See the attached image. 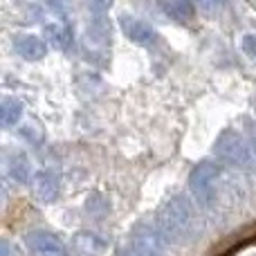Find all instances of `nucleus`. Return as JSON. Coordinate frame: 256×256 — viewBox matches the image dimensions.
<instances>
[{
    "instance_id": "1",
    "label": "nucleus",
    "mask_w": 256,
    "mask_h": 256,
    "mask_svg": "<svg viewBox=\"0 0 256 256\" xmlns=\"http://www.w3.org/2000/svg\"><path fill=\"white\" fill-rule=\"evenodd\" d=\"M194 218V209H191L189 200L184 196H176L171 198L158 214V222H160V234L166 240H178L191 225Z\"/></svg>"
},
{
    "instance_id": "6",
    "label": "nucleus",
    "mask_w": 256,
    "mask_h": 256,
    "mask_svg": "<svg viewBox=\"0 0 256 256\" xmlns=\"http://www.w3.org/2000/svg\"><path fill=\"white\" fill-rule=\"evenodd\" d=\"M14 50L25 61H40L48 56V40L36 34H18L14 38Z\"/></svg>"
},
{
    "instance_id": "2",
    "label": "nucleus",
    "mask_w": 256,
    "mask_h": 256,
    "mask_svg": "<svg viewBox=\"0 0 256 256\" xmlns=\"http://www.w3.org/2000/svg\"><path fill=\"white\" fill-rule=\"evenodd\" d=\"M214 153H216L218 160L234 164V166H248V164H252L254 158L252 144H248V140L240 132L230 130V128L218 135L216 144H214Z\"/></svg>"
},
{
    "instance_id": "11",
    "label": "nucleus",
    "mask_w": 256,
    "mask_h": 256,
    "mask_svg": "<svg viewBox=\"0 0 256 256\" xmlns=\"http://www.w3.org/2000/svg\"><path fill=\"white\" fill-rule=\"evenodd\" d=\"M22 117V104L20 99L16 97H4L2 104H0V122H2L4 128H12L20 122Z\"/></svg>"
},
{
    "instance_id": "14",
    "label": "nucleus",
    "mask_w": 256,
    "mask_h": 256,
    "mask_svg": "<svg viewBox=\"0 0 256 256\" xmlns=\"http://www.w3.org/2000/svg\"><path fill=\"white\" fill-rule=\"evenodd\" d=\"M194 2L207 16H216V14H220L227 7V0H194Z\"/></svg>"
},
{
    "instance_id": "12",
    "label": "nucleus",
    "mask_w": 256,
    "mask_h": 256,
    "mask_svg": "<svg viewBox=\"0 0 256 256\" xmlns=\"http://www.w3.org/2000/svg\"><path fill=\"white\" fill-rule=\"evenodd\" d=\"M7 171H9V176H12L16 182L25 184V182H30V176H32L30 160H27L22 153H16L14 158H9V162H7Z\"/></svg>"
},
{
    "instance_id": "4",
    "label": "nucleus",
    "mask_w": 256,
    "mask_h": 256,
    "mask_svg": "<svg viewBox=\"0 0 256 256\" xmlns=\"http://www.w3.org/2000/svg\"><path fill=\"white\" fill-rule=\"evenodd\" d=\"M218 176V166L212 160H202L198 166L191 171L189 178V186L194 189V194L198 196V200L202 204H209L214 198V182Z\"/></svg>"
},
{
    "instance_id": "15",
    "label": "nucleus",
    "mask_w": 256,
    "mask_h": 256,
    "mask_svg": "<svg viewBox=\"0 0 256 256\" xmlns=\"http://www.w3.org/2000/svg\"><path fill=\"white\" fill-rule=\"evenodd\" d=\"M240 50H243V54L248 58L256 61V34H245L240 38Z\"/></svg>"
},
{
    "instance_id": "13",
    "label": "nucleus",
    "mask_w": 256,
    "mask_h": 256,
    "mask_svg": "<svg viewBox=\"0 0 256 256\" xmlns=\"http://www.w3.org/2000/svg\"><path fill=\"white\" fill-rule=\"evenodd\" d=\"M90 18H108V12L115 4V0H84Z\"/></svg>"
},
{
    "instance_id": "3",
    "label": "nucleus",
    "mask_w": 256,
    "mask_h": 256,
    "mask_svg": "<svg viewBox=\"0 0 256 256\" xmlns=\"http://www.w3.org/2000/svg\"><path fill=\"white\" fill-rule=\"evenodd\" d=\"M117 22H120L122 34H124L130 43L140 45V48H146V50H153L160 45V34L155 32V27L150 25V22L142 20V18L132 16V14H122Z\"/></svg>"
},
{
    "instance_id": "5",
    "label": "nucleus",
    "mask_w": 256,
    "mask_h": 256,
    "mask_svg": "<svg viewBox=\"0 0 256 256\" xmlns=\"http://www.w3.org/2000/svg\"><path fill=\"white\" fill-rule=\"evenodd\" d=\"M45 36L56 50L70 52L74 48V32H72L70 16H52V20L45 22Z\"/></svg>"
},
{
    "instance_id": "7",
    "label": "nucleus",
    "mask_w": 256,
    "mask_h": 256,
    "mask_svg": "<svg viewBox=\"0 0 256 256\" xmlns=\"http://www.w3.org/2000/svg\"><path fill=\"white\" fill-rule=\"evenodd\" d=\"M162 238L160 232L150 227H140L132 236V254L135 256H162Z\"/></svg>"
},
{
    "instance_id": "8",
    "label": "nucleus",
    "mask_w": 256,
    "mask_h": 256,
    "mask_svg": "<svg viewBox=\"0 0 256 256\" xmlns=\"http://www.w3.org/2000/svg\"><path fill=\"white\" fill-rule=\"evenodd\" d=\"M27 245L30 250L38 254H56V256H63V243L56 238V236L48 234V232H36V234H30L27 236Z\"/></svg>"
},
{
    "instance_id": "9",
    "label": "nucleus",
    "mask_w": 256,
    "mask_h": 256,
    "mask_svg": "<svg viewBox=\"0 0 256 256\" xmlns=\"http://www.w3.org/2000/svg\"><path fill=\"white\" fill-rule=\"evenodd\" d=\"M194 0H160V9L166 14L171 20L176 22H186L194 18L196 7Z\"/></svg>"
},
{
    "instance_id": "10",
    "label": "nucleus",
    "mask_w": 256,
    "mask_h": 256,
    "mask_svg": "<svg viewBox=\"0 0 256 256\" xmlns=\"http://www.w3.org/2000/svg\"><path fill=\"white\" fill-rule=\"evenodd\" d=\"M61 189V180L54 171H38L36 173V194L40 200H54Z\"/></svg>"
},
{
    "instance_id": "16",
    "label": "nucleus",
    "mask_w": 256,
    "mask_h": 256,
    "mask_svg": "<svg viewBox=\"0 0 256 256\" xmlns=\"http://www.w3.org/2000/svg\"><path fill=\"white\" fill-rule=\"evenodd\" d=\"M120 256H122V254H120Z\"/></svg>"
}]
</instances>
